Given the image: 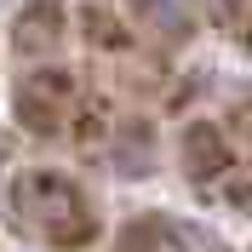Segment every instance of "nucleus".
Listing matches in <instances>:
<instances>
[{
    "instance_id": "1",
    "label": "nucleus",
    "mask_w": 252,
    "mask_h": 252,
    "mask_svg": "<svg viewBox=\"0 0 252 252\" xmlns=\"http://www.w3.org/2000/svg\"><path fill=\"white\" fill-rule=\"evenodd\" d=\"M6 206H12L17 229L29 241H40V247H52V252H80V247H92L97 229H103L92 195L69 172H46V166L17 172L6 184Z\"/></svg>"
},
{
    "instance_id": "2",
    "label": "nucleus",
    "mask_w": 252,
    "mask_h": 252,
    "mask_svg": "<svg viewBox=\"0 0 252 252\" xmlns=\"http://www.w3.org/2000/svg\"><path fill=\"white\" fill-rule=\"evenodd\" d=\"M12 103H17L23 132L58 138L63 126L75 121V109H80V80H75V69H63V63H40V69H29V75L17 80Z\"/></svg>"
},
{
    "instance_id": "3",
    "label": "nucleus",
    "mask_w": 252,
    "mask_h": 252,
    "mask_svg": "<svg viewBox=\"0 0 252 252\" xmlns=\"http://www.w3.org/2000/svg\"><path fill=\"white\" fill-rule=\"evenodd\" d=\"M178 155H184L189 184H201V189L235 172V149H229V132H223L218 121H206V115L184 126V143H178Z\"/></svg>"
},
{
    "instance_id": "4",
    "label": "nucleus",
    "mask_w": 252,
    "mask_h": 252,
    "mask_svg": "<svg viewBox=\"0 0 252 252\" xmlns=\"http://www.w3.org/2000/svg\"><path fill=\"white\" fill-rule=\"evenodd\" d=\"M69 40V12L58 0H34L12 17V46L17 58H52V52Z\"/></svg>"
},
{
    "instance_id": "5",
    "label": "nucleus",
    "mask_w": 252,
    "mask_h": 252,
    "mask_svg": "<svg viewBox=\"0 0 252 252\" xmlns=\"http://www.w3.org/2000/svg\"><path fill=\"white\" fill-rule=\"evenodd\" d=\"M115 252H218V247L201 241V235H189L184 223L149 212V218H132L121 235H115Z\"/></svg>"
},
{
    "instance_id": "6",
    "label": "nucleus",
    "mask_w": 252,
    "mask_h": 252,
    "mask_svg": "<svg viewBox=\"0 0 252 252\" xmlns=\"http://www.w3.org/2000/svg\"><path fill=\"white\" fill-rule=\"evenodd\" d=\"M80 29H86L92 52H132V29H126L109 6H86L80 12Z\"/></svg>"
},
{
    "instance_id": "7",
    "label": "nucleus",
    "mask_w": 252,
    "mask_h": 252,
    "mask_svg": "<svg viewBox=\"0 0 252 252\" xmlns=\"http://www.w3.org/2000/svg\"><path fill=\"white\" fill-rule=\"evenodd\" d=\"M132 12L143 17V29L166 34V40H189V29H195V17L178 6V0H132Z\"/></svg>"
}]
</instances>
